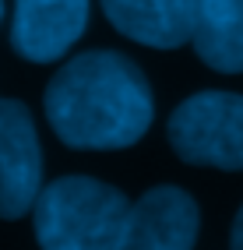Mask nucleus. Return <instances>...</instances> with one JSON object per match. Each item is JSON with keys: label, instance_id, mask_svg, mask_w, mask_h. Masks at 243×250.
<instances>
[{"label": "nucleus", "instance_id": "nucleus-1", "mask_svg": "<svg viewBox=\"0 0 243 250\" xmlns=\"http://www.w3.org/2000/svg\"><path fill=\"white\" fill-rule=\"evenodd\" d=\"M42 106L53 134L67 148L85 152L138 145L155 116L144 71L117 49H88L71 57L46 85Z\"/></svg>", "mask_w": 243, "mask_h": 250}, {"label": "nucleus", "instance_id": "nucleus-2", "mask_svg": "<svg viewBox=\"0 0 243 250\" xmlns=\"http://www.w3.org/2000/svg\"><path fill=\"white\" fill-rule=\"evenodd\" d=\"M131 201L92 176H60L32 205V226L42 250H120Z\"/></svg>", "mask_w": 243, "mask_h": 250}, {"label": "nucleus", "instance_id": "nucleus-3", "mask_svg": "<svg viewBox=\"0 0 243 250\" xmlns=\"http://www.w3.org/2000/svg\"><path fill=\"white\" fill-rule=\"evenodd\" d=\"M166 134L173 152L190 166L243 169V95L198 92L173 109Z\"/></svg>", "mask_w": 243, "mask_h": 250}, {"label": "nucleus", "instance_id": "nucleus-4", "mask_svg": "<svg viewBox=\"0 0 243 250\" xmlns=\"http://www.w3.org/2000/svg\"><path fill=\"white\" fill-rule=\"evenodd\" d=\"M42 190V148L32 113L0 99V219H21Z\"/></svg>", "mask_w": 243, "mask_h": 250}, {"label": "nucleus", "instance_id": "nucleus-5", "mask_svg": "<svg viewBox=\"0 0 243 250\" xmlns=\"http://www.w3.org/2000/svg\"><path fill=\"white\" fill-rule=\"evenodd\" d=\"M85 25L88 0H14L11 46L32 63H53L74 49Z\"/></svg>", "mask_w": 243, "mask_h": 250}, {"label": "nucleus", "instance_id": "nucleus-6", "mask_svg": "<svg viewBox=\"0 0 243 250\" xmlns=\"http://www.w3.org/2000/svg\"><path fill=\"white\" fill-rule=\"evenodd\" d=\"M201 229L198 201L180 187H152L131 205L120 250H194Z\"/></svg>", "mask_w": 243, "mask_h": 250}, {"label": "nucleus", "instance_id": "nucleus-7", "mask_svg": "<svg viewBox=\"0 0 243 250\" xmlns=\"http://www.w3.org/2000/svg\"><path fill=\"white\" fill-rule=\"evenodd\" d=\"M120 36L152 49L190 42V0H99Z\"/></svg>", "mask_w": 243, "mask_h": 250}, {"label": "nucleus", "instance_id": "nucleus-8", "mask_svg": "<svg viewBox=\"0 0 243 250\" xmlns=\"http://www.w3.org/2000/svg\"><path fill=\"white\" fill-rule=\"evenodd\" d=\"M190 42L219 74H243V0H190Z\"/></svg>", "mask_w": 243, "mask_h": 250}, {"label": "nucleus", "instance_id": "nucleus-9", "mask_svg": "<svg viewBox=\"0 0 243 250\" xmlns=\"http://www.w3.org/2000/svg\"><path fill=\"white\" fill-rule=\"evenodd\" d=\"M229 250H243V205L233 219V229H229Z\"/></svg>", "mask_w": 243, "mask_h": 250}, {"label": "nucleus", "instance_id": "nucleus-10", "mask_svg": "<svg viewBox=\"0 0 243 250\" xmlns=\"http://www.w3.org/2000/svg\"><path fill=\"white\" fill-rule=\"evenodd\" d=\"M0 21H4V0H0Z\"/></svg>", "mask_w": 243, "mask_h": 250}]
</instances>
